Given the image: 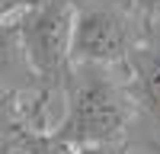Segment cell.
<instances>
[{"label":"cell","mask_w":160,"mask_h":154,"mask_svg":"<svg viewBox=\"0 0 160 154\" xmlns=\"http://www.w3.org/2000/svg\"><path fill=\"white\" fill-rule=\"evenodd\" d=\"M128 80H118L106 64H71L64 77V119L51 135L64 145H112L125 138L135 116Z\"/></svg>","instance_id":"cell-1"},{"label":"cell","mask_w":160,"mask_h":154,"mask_svg":"<svg viewBox=\"0 0 160 154\" xmlns=\"http://www.w3.org/2000/svg\"><path fill=\"white\" fill-rule=\"evenodd\" d=\"M154 23L151 0H87L77 3L71 64L125 68Z\"/></svg>","instance_id":"cell-2"},{"label":"cell","mask_w":160,"mask_h":154,"mask_svg":"<svg viewBox=\"0 0 160 154\" xmlns=\"http://www.w3.org/2000/svg\"><path fill=\"white\" fill-rule=\"evenodd\" d=\"M74 19L77 0H38L16 16L22 55L42 90H64V77L71 71Z\"/></svg>","instance_id":"cell-3"},{"label":"cell","mask_w":160,"mask_h":154,"mask_svg":"<svg viewBox=\"0 0 160 154\" xmlns=\"http://www.w3.org/2000/svg\"><path fill=\"white\" fill-rule=\"evenodd\" d=\"M125 71H128V90L135 103L160 116V32L148 29L144 42L131 51Z\"/></svg>","instance_id":"cell-4"},{"label":"cell","mask_w":160,"mask_h":154,"mask_svg":"<svg viewBox=\"0 0 160 154\" xmlns=\"http://www.w3.org/2000/svg\"><path fill=\"white\" fill-rule=\"evenodd\" d=\"M26 84L38 87L29 61H26V55H22L19 23L7 19V23H0V87L19 93V87H26Z\"/></svg>","instance_id":"cell-5"},{"label":"cell","mask_w":160,"mask_h":154,"mask_svg":"<svg viewBox=\"0 0 160 154\" xmlns=\"http://www.w3.org/2000/svg\"><path fill=\"white\" fill-rule=\"evenodd\" d=\"M38 0H0V23L7 19H16L19 13H26L29 7H35Z\"/></svg>","instance_id":"cell-6"},{"label":"cell","mask_w":160,"mask_h":154,"mask_svg":"<svg viewBox=\"0 0 160 154\" xmlns=\"http://www.w3.org/2000/svg\"><path fill=\"white\" fill-rule=\"evenodd\" d=\"M74 154H125L122 141H112V145H80L74 148Z\"/></svg>","instance_id":"cell-7"},{"label":"cell","mask_w":160,"mask_h":154,"mask_svg":"<svg viewBox=\"0 0 160 154\" xmlns=\"http://www.w3.org/2000/svg\"><path fill=\"white\" fill-rule=\"evenodd\" d=\"M151 10H154V19H160V0H151Z\"/></svg>","instance_id":"cell-8"},{"label":"cell","mask_w":160,"mask_h":154,"mask_svg":"<svg viewBox=\"0 0 160 154\" xmlns=\"http://www.w3.org/2000/svg\"><path fill=\"white\" fill-rule=\"evenodd\" d=\"M154 154H160V145H157V148H154Z\"/></svg>","instance_id":"cell-9"}]
</instances>
